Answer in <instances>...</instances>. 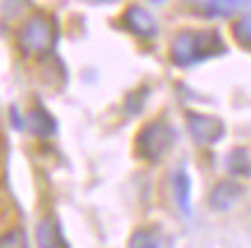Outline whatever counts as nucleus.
<instances>
[{
  "mask_svg": "<svg viewBox=\"0 0 251 248\" xmlns=\"http://www.w3.org/2000/svg\"><path fill=\"white\" fill-rule=\"evenodd\" d=\"M172 193H175V202L179 206L184 216H191V177L186 169H177L172 177Z\"/></svg>",
  "mask_w": 251,
  "mask_h": 248,
  "instance_id": "obj_10",
  "label": "nucleus"
},
{
  "mask_svg": "<svg viewBox=\"0 0 251 248\" xmlns=\"http://www.w3.org/2000/svg\"><path fill=\"white\" fill-rule=\"evenodd\" d=\"M233 37L242 46L251 49V12H249V14L237 17V21L233 23Z\"/></svg>",
  "mask_w": 251,
  "mask_h": 248,
  "instance_id": "obj_13",
  "label": "nucleus"
},
{
  "mask_svg": "<svg viewBox=\"0 0 251 248\" xmlns=\"http://www.w3.org/2000/svg\"><path fill=\"white\" fill-rule=\"evenodd\" d=\"M151 2H165V0H151Z\"/></svg>",
  "mask_w": 251,
  "mask_h": 248,
  "instance_id": "obj_17",
  "label": "nucleus"
},
{
  "mask_svg": "<svg viewBox=\"0 0 251 248\" xmlns=\"http://www.w3.org/2000/svg\"><path fill=\"white\" fill-rule=\"evenodd\" d=\"M128 248H168V239L158 227L149 225V227H140L133 232Z\"/></svg>",
  "mask_w": 251,
  "mask_h": 248,
  "instance_id": "obj_11",
  "label": "nucleus"
},
{
  "mask_svg": "<svg viewBox=\"0 0 251 248\" xmlns=\"http://www.w3.org/2000/svg\"><path fill=\"white\" fill-rule=\"evenodd\" d=\"M21 9H24V2H21V0H2V19H5V21H7L12 14L17 17Z\"/></svg>",
  "mask_w": 251,
  "mask_h": 248,
  "instance_id": "obj_15",
  "label": "nucleus"
},
{
  "mask_svg": "<svg viewBox=\"0 0 251 248\" xmlns=\"http://www.w3.org/2000/svg\"><path fill=\"white\" fill-rule=\"evenodd\" d=\"M35 239H37V248H68V241L63 237L61 223H58L56 216H47V218L40 221Z\"/></svg>",
  "mask_w": 251,
  "mask_h": 248,
  "instance_id": "obj_7",
  "label": "nucleus"
},
{
  "mask_svg": "<svg viewBox=\"0 0 251 248\" xmlns=\"http://www.w3.org/2000/svg\"><path fill=\"white\" fill-rule=\"evenodd\" d=\"M228 172L237 179H244L251 174V153L244 146H237L228 153Z\"/></svg>",
  "mask_w": 251,
  "mask_h": 248,
  "instance_id": "obj_12",
  "label": "nucleus"
},
{
  "mask_svg": "<svg viewBox=\"0 0 251 248\" xmlns=\"http://www.w3.org/2000/svg\"><path fill=\"white\" fill-rule=\"evenodd\" d=\"M124 21L126 30H130L133 35L144 37V40H151V37L158 35V21L149 9H144L142 5H128L124 12Z\"/></svg>",
  "mask_w": 251,
  "mask_h": 248,
  "instance_id": "obj_5",
  "label": "nucleus"
},
{
  "mask_svg": "<svg viewBox=\"0 0 251 248\" xmlns=\"http://www.w3.org/2000/svg\"><path fill=\"white\" fill-rule=\"evenodd\" d=\"M193 2L205 17H230L251 5V0H188Z\"/></svg>",
  "mask_w": 251,
  "mask_h": 248,
  "instance_id": "obj_8",
  "label": "nucleus"
},
{
  "mask_svg": "<svg viewBox=\"0 0 251 248\" xmlns=\"http://www.w3.org/2000/svg\"><path fill=\"white\" fill-rule=\"evenodd\" d=\"M175 144V128H172L168 121H151L147 123L137 133V139H135V151L137 156L144 158L147 162H158L168 156V151L172 149Z\"/></svg>",
  "mask_w": 251,
  "mask_h": 248,
  "instance_id": "obj_3",
  "label": "nucleus"
},
{
  "mask_svg": "<svg viewBox=\"0 0 251 248\" xmlns=\"http://www.w3.org/2000/svg\"><path fill=\"white\" fill-rule=\"evenodd\" d=\"M188 133L193 137V142L200 146H214L224 139L226 125L221 118L209 114H200V112H188L186 114Z\"/></svg>",
  "mask_w": 251,
  "mask_h": 248,
  "instance_id": "obj_4",
  "label": "nucleus"
},
{
  "mask_svg": "<svg viewBox=\"0 0 251 248\" xmlns=\"http://www.w3.org/2000/svg\"><path fill=\"white\" fill-rule=\"evenodd\" d=\"M0 248H28V237L21 227H12L2 234Z\"/></svg>",
  "mask_w": 251,
  "mask_h": 248,
  "instance_id": "obj_14",
  "label": "nucleus"
},
{
  "mask_svg": "<svg viewBox=\"0 0 251 248\" xmlns=\"http://www.w3.org/2000/svg\"><path fill=\"white\" fill-rule=\"evenodd\" d=\"M226 42L214 28L207 30H179L170 42V61L177 68H193L198 63L224 56Z\"/></svg>",
  "mask_w": 251,
  "mask_h": 248,
  "instance_id": "obj_1",
  "label": "nucleus"
},
{
  "mask_svg": "<svg viewBox=\"0 0 251 248\" xmlns=\"http://www.w3.org/2000/svg\"><path fill=\"white\" fill-rule=\"evenodd\" d=\"M242 193L244 190L237 181H219L212 188V193H209V206L214 211H228V209H233L235 204H237Z\"/></svg>",
  "mask_w": 251,
  "mask_h": 248,
  "instance_id": "obj_6",
  "label": "nucleus"
},
{
  "mask_svg": "<svg viewBox=\"0 0 251 248\" xmlns=\"http://www.w3.org/2000/svg\"><path fill=\"white\" fill-rule=\"evenodd\" d=\"M9 118H12V123H14L17 130H24V128H26V121L19 114V107H9Z\"/></svg>",
  "mask_w": 251,
  "mask_h": 248,
  "instance_id": "obj_16",
  "label": "nucleus"
},
{
  "mask_svg": "<svg viewBox=\"0 0 251 248\" xmlns=\"http://www.w3.org/2000/svg\"><path fill=\"white\" fill-rule=\"evenodd\" d=\"M28 125H30V133L40 137V139H47V137H51L56 133V118L42 105L33 107V112L28 116Z\"/></svg>",
  "mask_w": 251,
  "mask_h": 248,
  "instance_id": "obj_9",
  "label": "nucleus"
},
{
  "mask_svg": "<svg viewBox=\"0 0 251 248\" xmlns=\"http://www.w3.org/2000/svg\"><path fill=\"white\" fill-rule=\"evenodd\" d=\"M58 40V23L54 17L49 14H33L28 17L21 28H19L17 42L21 46V51L28 56H42V53L51 51Z\"/></svg>",
  "mask_w": 251,
  "mask_h": 248,
  "instance_id": "obj_2",
  "label": "nucleus"
}]
</instances>
